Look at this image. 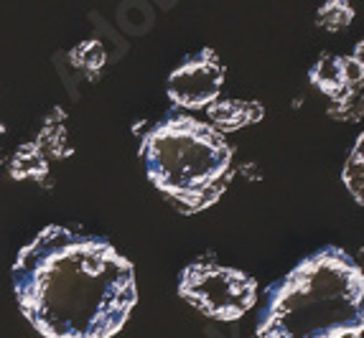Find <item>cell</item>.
I'll return each instance as SVG.
<instances>
[{
    "mask_svg": "<svg viewBox=\"0 0 364 338\" xmlns=\"http://www.w3.org/2000/svg\"><path fill=\"white\" fill-rule=\"evenodd\" d=\"M225 84V69L212 48L188 56L168 77V97L176 107L204 109L212 107Z\"/></svg>",
    "mask_w": 364,
    "mask_h": 338,
    "instance_id": "5b68a950",
    "label": "cell"
},
{
    "mask_svg": "<svg viewBox=\"0 0 364 338\" xmlns=\"http://www.w3.org/2000/svg\"><path fill=\"white\" fill-rule=\"evenodd\" d=\"M311 82L331 99H344L362 84V61L354 56H323L311 69Z\"/></svg>",
    "mask_w": 364,
    "mask_h": 338,
    "instance_id": "8992f818",
    "label": "cell"
},
{
    "mask_svg": "<svg viewBox=\"0 0 364 338\" xmlns=\"http://www.w3.org/2000/svg\"><path fill=\"white\" fill-rule=\"evenodd\" d=\"M13 290L43 338H112L138 300L135 270L109 241L46 227L13 262Z\"/></svg>",
    "mask_w": 364,
    "mask_h": 338,
    "instance_id": "6da1fadb",
    "label": "cell"
},
{
    "mask_svg": "<svg viewBox=\"0 0 364 338\" xmlns=\"http://www.w3.org/2000/svg\"><path fill=\"white\" fill-rule=\"evenodd\" d=\"M151 183L183 214H199L225 193L232 175V148L217 127L171 112L143 138Z\"/></svg>",
    "mask_w": 364,
    "mask_h": 338,
    "instance_id": "3957f363",
    "label": "cell"
},
{
    "mask_svg": "<svg viewBox=\"0 0 364 338\" xmlns=\"http://www.w3.org/2000/svg\"><path fill=\"white\" fill-rule=\"evenodd\" d=\"M362 326V270L328 244L270 285L257 338H359Z\"/></svg>",
    "mask_w": 364,
    "mask_h": 338,
    "instance_id": "7a4b0ae2",
    "label": "cell"
},
{
    "mask_svg": "<svg viewBox=\"0 0 364 338\" xmlns=\"http://www.w3.org/2000/svg\"><path fill=\"white\" fill-rule=\"evenodd\" d=\"M178 295L214 320H237L255 305L257 283L242 270L199 260L183 267Z\"/></svg>",
    "mask_w": 364,
    "mask_h": 338,
    "instance_id": "277c9868",
    "label": "cell"
}]
</instances>
